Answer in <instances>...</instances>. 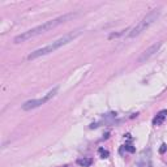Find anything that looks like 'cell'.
I'll return each instance as SVG.
<instances>
[{"instance_id":"9c48e42d","label":"cell","mask_w":167,"mask_h":167,"mask_svg":"<svg viewBox=\"0 0 167 167\" xmlns=\"http://www.w3.org/2000/svg\"><path fill=\"white\" fill-rule=\"evenodd\" d=\"M124 149H125V150H128L129 153H133V152H135V148H132L131 145H125V146H124Z\"/></svg>"},{"instance_id":"5b68a950","label":"cell","mask_w":167,"mask_h":167,"mask_svg":"<svg viewBox=\"0 0 167 167\" xmlns=\"http://www.w3.org/2000/svg\"><path fill=\"white\" fill-rule=\"evenodd\" d=\"M161 46H162V42H155V43H153L152 46L149 47V48H146L145 51L141 54V56L139 58V60H137V62H139V63H145V62H148L150 58H153L154 55H157V52L159 51Z\"/></svg>"},{"instance_id":"ba28073f","label":"cell","mask_w":167,"mask_h":167,"mask_svg":"<svg viewBox=\"0 0 167 167\" xmlns=\"http://www.w3.org/2000/svg\"><path fill=\"white\" fill-rule=\"evenodd\" d=\"M98 153H99V155H101V158H108V155H110V153H108L107 150H105L103 148H99Z\"/></svg>"},{"instance_id":"8992f818","label":"cell","mask_w":167,"mask_h":167,"mask_svg":"<svg viewBox=\"0 0 167 167\" xmlns=\"http://www.w3.org/2000/svg\"><path fill=\"white\" fill-rule=\"evenodd\" d=\"M166 116H167V110H162V111H159L157 114V116L153 119V125H155V127L161 125V124L164 121Z\"/></svg>"},{"instance_id":"7a4b0ae2","label":"cell","mask_w":167,"mask_h":167,"mask_svg":"<svg viewBox=\"0 0 167 167\" xmlns=\"http://www.w3.org/2000/svg\"><path fill=\"white\" fill-rule=\"evenodd\" d=\"M81 33H82V30H81V29H77V30L71 31L68 34L63 35L62 38L54 40L52 43H50V44H47V46L42 47V48H38V50H35V51H33L31 54H29L28 60H35V59H38V58H40V56H46V55H50V54L55 52L56 50L62 48L63 46L73 42L78 35H81Z\"/></svg>"},{"instance_id":"52a82bcc","label":"cell","mask_w":167,"mask_h":167,"mask_svg":"<svg viewBox=\"0 0 167 167\" xmlns=\"http://www.w3.org/2000/svg\"><path fill=\"white\" fill-rule=\"evenodd\" d=\"M76 162H77V164L81 167H90L93 164V159H91V158H78Z\"/></svg>"},{"instance_id":"3957f363","label":"cell","mask_w":167,"mask_h":167,"mask_svg":"<svg viewBox=\"0 0 167 167\" xmlns=\"http://www.w3.org/2000/svg\"><path fill=\"white\" fill-rule=\"evenodd\" d=\"M159 16H161V8H155V9L150 11L135 28L131 29L129 33H128V37L135 38V37H137V35H140L141 33H144L145 30H148V29L159 19Z\"/></svg>"},{"instance_id":"277c9868","label":"cell","mask_w":167,"mask_h":167,"mask_svg":"<svg viewBox=\"0 0 167 167\" xmlns=\"http://www.w3.org/2000/svg\"><path fill=\"white\" fill-rule=\"evenodd\" d=\"M59 91V86H55L54 89H51L43 98H38V99H31V101H28L22 105V110L24 111H30V110H34V108H38L40 107L42 105H44L46 102H48L50 99H52L54 97L58 94Z\"/></svg>"},{"instance_id":"6da1fadb","label":"cell","mask_w":167,"mask_h":167,"mask_svg":"<svg viewBox=\"0 0 167 167\" xmlns=\"http://www.w3.org/2000/svg\"><path fill=\"white\" fill-rule=\"evenodd\" d=\"M76 16H77V13H65V15L59 16V17H56V19H54V20L46 21L42 25H38V26H35V28L30 29V30H28V31H24L22 34L15 37L13 42H15L16 44L22 43V42H26V40L31 39V38H35V37H38V35L43 34V33H46V31L52 30V29H55L56 26H59V25L69 21V20L76 17Z\"/></svg>"},{"instance_id":"30bf717a","label":"cell","mask_w":167,"mask_h":167,"mask_svg":"<svg viewBox=\"0 0 167 167\" xmlns=\"http://www.w3.org/2000/svg\"><path fill=\"white\" fill-rule=\"evenodd\" d=\"M166 149H167V146H166V144H163V145H162V148L159 149V153H161V154H163L164 152H166Z\"/></svg>"}]
</instances>
